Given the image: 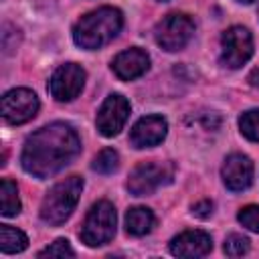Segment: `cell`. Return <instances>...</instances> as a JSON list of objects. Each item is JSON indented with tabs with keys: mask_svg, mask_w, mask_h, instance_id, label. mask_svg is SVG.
Instances as JSON below:
<instances>
[{
	"mask_svg": "<svg viewBox=\"0 0 259 259\" xmlns=\"http://www.w3.org/2000/svg\"><path fill=\"white\" fill-rule=\"evenodd\" d=\"M251 249V241L239 233H233L225 239V245H223V251L229 255V257H243L247 255Z\"/></svg>",
	"mask_w": 259,
	"mask_h": 259,
	"instance_id": "20",
	"label": "cell"
},
{
	"mask_svg": "<svg viewBox=\"0 0 259 259\" xmlns=\"http://www.w3.org/2000/svg\"><path fill=\"white\" fill-rule=\"evenodd\" d=\"M81 190H83V180L79 176H69V178L57 182L42 198L40 219L49 225L65 223L73 214V210L79 202Z\"/></svg>",
	"mask_w": 259,
	"mask_h": 259,
	"instance_id": "3",
	"label": "cell"
},
{
	"mask_svg": "<svg viewBox=\"0 0 259 259\" xmlns=\"http://www.w3.org/2000/svg\"><path fill=\"white\" fill-rule=\"evenodd\" d=\"M36 111H38V97L34 91L26 87L10 89L2 95V117L12 125L30 121L36 115Z\"/></svg>",
	"mask_w": 259,
	"mask_h": 259,
	"instance_id": "6",
	"label": "cell"
},
{
	"mask_svg": "<svg viewBox=\"0 0 259 259\" xmlns=\"http://www.w3.org/2000/svg\"><path fill=\"white\" fill-rule=\"evenodd\" d=\"M115 221H117V214L111 202L107 200L95 202L83 221V227L79 233L81 241L87 247H101L109 243L115 235Z\"/></svg>",
	"mask_w": 259,
	"mask_h": 259,
	"instance_id": "4",
	"label": "cell"
},
{
	"mask_svg": "<svg viewBox=\"0 0 259 259\" xmlns=\"http://www.w3.org/2000/svg\"><path fill=\"white\" fill-rule=\"evenodd\" d=\"M150 67V57L146 51L138 49V47H132L127 51H121L113 63H111V69L113 73L123 79V81H132V79H138L140 75H144Z\"/></svg>",
	"mask_w": 259,
	"mask_h": 259,
	"instance_id": "14",
	"label": "cell"
},
{
	"mask_svg": "<svg viewBox=\"0 0 259 259\" xmlns=\"http://www.w3.org/2000/svg\"><path fill=\"white\" fill-rule=\"evenodd\" d=\"M170 180V170L158 162H142L138 164L127 178V190L134 196H146L158 190L162 184Z\"/></svg>",
	"mask_w": 259,
	"mask_h": 259,
	"instance_id": "9",
	"label": "cell"
},
{
	"mask_svg": "<svg viewBox=\"0 0 259 259\" xmlns=\"http://www.w3.org/2000/svg\"><path fill=\"white\" fill-rule=\"evenodd\" d=\"M194 34V22L186 14H168L156 26V42L166 51H178Z\"/></svg>",
	"mask_w": 259,
	"mask_h": 259,
	"instance_id": "7",
	"label": "cell"
},
{
	"mask_svg": "<svg viewBox=\"0 0 259 259\" xmlns=\"http://www.w3.org/2000/svg\"><path fill=\"white\" fill-rule=\"evenodd\" d=\"M239 130L241 134L251 140L259 142V109H249L239 117Z\"/></svg>",
	"mask_w": 259,
	"mask_h": 259,
	"instance_id": "19",
	"label": "cell"
},
{
	"mask_svg": "<svg viewBox=\"0 0 259 259\" xmlns=\"http://www.w3.org/2000/svg\"><path fill=\"white\" fill-rule=\"evenodd\" d=\"M83 85H85L83 67L77 63H65L53 73L49 81V91L57 101H71L81 93Z\"/></svg>",
	"mask_w": 259,
	"mask_h": 259,
	"instance_id": "10",
	"label": "cell"
},
{
	"mask_svg": "<svg viewBox=\"0 0 259 259\" xmlns=\"http://www.w3.org/2000/svg\"><path fill=\"white\" fill-rule=\"evenodd\" d=\"M123 24L121 10L113 6H103L93 12L81 16V20L73 28V38L83 49H99L117 36Z\"/></svg>",
	"mask_w": 259,
	"mask_h": 259,
	"instance_id": "2",
	"label": "cell"
},
{
	"mask_svg": "<svg viewBox=\"0 0 259 259\" xmlns=\"http://www.w3.org/2000/svg\"><path fill=\"white\" fill-rule=\"evenodd\" d=\"M249 83H251L255 89H259V67H255V69L249 73Z\"/></svg>",
	"mask_w": 259,
	"mask_h": 259,
	"instance_id": "24",
	"label": "cell"
},
{
	"mask_svg": "<svg viewBox=\"0 0 259 259\" xmlns=\"http://www.w3.org/2000/svg\"><path fill=\"white\" fill-rule=\"evenodd\" d=\"M28 247V239L20 229H14L10 225H0V251L4 255L20 253Z\"/></svg>",
	"mask_w": 259,
	"mask_h": 259,
	"instance_id": "16",
	"label": "cell"
},
{
	"mask_svg": "<svg viewBox=\"0 0 259 259\" xmlns=\"http://www.w3.org/2000/svg\"><path fill=\"white\" fill-rule=\"evenodd\" d=\"M212 202L210 200H200V202H196V204H192V214H196V217H200V219H206V217H210L212 214Z\"/></svg>",
	"mask_w": 259,
	"mask_h": 259,
	"instance_id": "23",
	"label": "cell"
},
{
	"mask_svg": "<svg viewBox=\"0 0 259 259\" xmlns=\"http://www.w3.org/2000/svg\"><path fill=\"white\" fill-rule=\"evenodd\" d=\"M237 219H239V223H241L243 227H247L249 231L259 233V206H257V204H249V206L241 208Z\"/></svg>",
	"mask_w": 259,
	"mask_h": 259,
	"instance_id": "22",
	"label": "cell"
},
{
	"mask_svg": "<svg viewBox=\"0 0 259 259\" xmlns=\"http://www.w3.org/2000/svg\"><path fill=\"white\" fill-rule=\"evenodd\" d=\"M154 227V212L146 206H132L125 212V231L130 235L142 237L146 233H150Z\"/></svg>",
	"mask_w": 259,
	"mask_h": 259,
	"instance_id": "15",
	"label": "cell"
},
{
	"mask_svg": "<svg viewBox=\"0 0 259 259\" xmlns=\"http://www.w3.org/2000/svg\"><path fill=\"white\" fill-rule=\"evenodd\" d=\"M117 166H119V154H117L113 148L101 150V152L93 158V164H91V168H93L95 172H99V174H111V172L117 170Z\"/></svg>",
	"mask_w": 259,
	"mask_h": 259,
	"instance_id": "18",
	"label": "cell"
},
{
	"mask_svg": "<svg viewBox=\"0 0 259 259\" xmlns=\"http://www.w3.org/2000/svg\"><path fill=\"white\" fill-rule=\"evenodd\" d=\"M38 257H75V251H73V247L69 245L67 239H57L53 245L42 249L38 253Z\"/></svg>",
	"mask_w": 259,
	"mask_h": 259,
	"instance_id": "21",
	"label": "cell"
},
{
	"mask_svg": "<svg viewBox=\"0 0 259 259\" xmlns=\"http://www.w3.org/2000/svg\"><path fill=\"white\" fill-rule=\"evenodd\" d=\"M0 212L4 217H16L20 212V200H18V188L12 180L2 178L0 182Z\"/></svg>",
	"mask_w": 259,
	"mask_h": 259,
	"instance_id": "17",
	"label": "cell"
},
{
	"mask_svg": "<svg viewBox=\"0 0 259 259\" xmlns=\"http://www.w3.org/2000/svg\"><path fill=\"white\" fill-rule=\"evenodd\" d=\"M168 134V121L162 115H146L138 119L130 132V142L136 148L158 146Z\"/></svg>",
	"mask_w": 259,
	"mask_h": 259,
	"instance_id": "12",
	"label": "cell"
},
{
	"mask_svg": "<svg viewBox=\"0 0 259 259\" xmlns=\"http://www.w3.org/2000/svg\"><path fill=\"white\" fill-rule=\"evenodd\" d=\"M130 109H132L130 101L123 95H119V93L107 95L105 101L101 103L99 111H97V117H95L99 134L105 136V138L117 136L123 130V125L130 117Z\"/></svg>",
	"mask_w": 259,
	"mask_h": 259,
	"instance_id": "8",
	"label": "cell"
},
{
	"mask_svg": "<svg viewBox=\"0 0 259 259\" xmlns=\"http://www.w3.org/2000/svg\"><path fill=\"white\" fill-rule=\"evenodd\" d=\"M79 152L81 140L77 132L69 123L55 121L26 138L20 162L28 174L36 178H47L73 162Z\"/></svg>",
	"mask_w": 259,
	"mask_h": 259,
	"instance_id": "1",
	"label": "cell"
},
{
	"mask_svg": "<svg viewBox=\"0 0 259 259\" xmlns=\"http://www.w3.org/2000/svg\"><path fill=\"white\" fill-rule=\"evenodd\" d=\"M223 182L229 190L241 192L251 186L253 182V162L243 154H231L227 156L223 168H221Z\"/></svg>",
	"mask_w": 259,
	"mask_h": 259,
	"instance_id": "11",
	"label": "cell"
},
{
	"mask_svg": "<svg viewBox=\"0 0 259 259\" xmlns=\"http://www.w3.org/2000/svg\"><path fill=\"white\" fill-rule=\"evenodd\" d=\"M253 55V36L245 26H231L221 38V63L229 69L243 67Z\"/></svg>",
	"mask_w": 259,
	"mask_h": 259,
	"instance_id": "5",
	"label": "cell"
},
{
	"mask_svg": "<svg viewBox=\"0 0 259 259\" xmlns=\"http://www.w3.org/2000/svg\"><path fill=\"white\" fill-rule=\"evenodd\" d=\"M212 249V239L204 231H184L170 243V253L176 257H204Z\"/></svg>",
	"mask_w": 259,
	"mask_h": 259,
	"instance_id": "13",
	"label": "cell"
},
{
	"mask_svg": "<svg viewBox=\"0 0 259 259\" xmlns=\"http://www.w3.org/2000/svg\"><path fill=\"white\" fill-rule=\"evenodd\" d=\"M237 2H243V4H251V2H255V0H237Z\"/></svg>",
	"mask_w": 259,
	"mask_h": 259,
	"instance_id": "25",
	"label": "cell"
}]
</instances>
